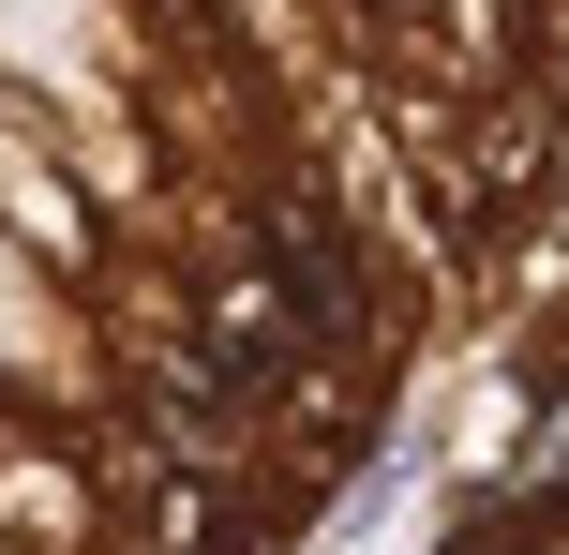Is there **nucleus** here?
Returning <instances> with one entry per match:
<instances>
[{
	"label": "nucleus",
	"mask_w": 569,
	"mask_h": 555,
	"mask_svg": "<svg viewBox=\"0 0 569 555\" xmlns=\"http://www.w3.org/2000/svg\"><path fill=\"white\" fill-rule=\"evenodd\" d=\"M226 180H240V226H256L300 346L390 376V270H375V240H360V196H330V166H300V150H256V166H226Z\"/></svg>",
	"instance_id": "obj_1"
},
{
	"label": "nucleus",
	"mask_w": 569,
	"mask_h": 555,
	"mask_svg": "<svg viewBox=\"0 0 569 555\" xmlns=\"http://www.w3.org/2000/svg\"><path fill=\"white\" fill-rule=\"evenodd\" d=\"M0 555H106V480L76 436L0 420Z\"/></svg>",
	"instance_id": "obj_2"
}]
</instances>
